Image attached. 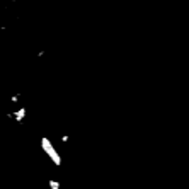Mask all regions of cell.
I'll list each match as a JSON object with an SVG mask.
<instances>
[{"label":"cell","instance_id":"obj_1","mask_svg":"<svg viewBox=\"0 0 189 189\" xmlns=\"http://www.w3.org/2000/svg\"><path fill=\"white\" fill-rule=\"evenodd\" d=\"M43 148H44V152H46V153L50 155L51 160H53V162H55L56 165H60V164H61V159H60V155L56 153V150L53 148V145L50 143V140H46V138L43 140Z\"/></svg>","mask_w":189,"mask_h":189}]
</instances>
